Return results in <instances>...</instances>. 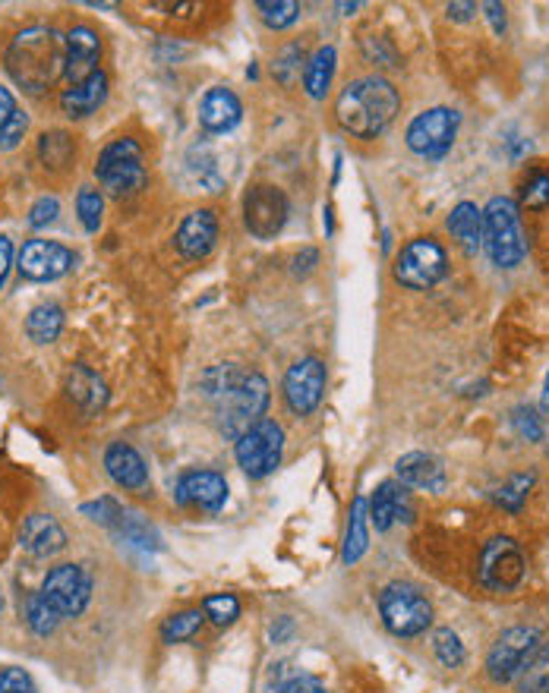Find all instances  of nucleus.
<instances>
[{
    "instance_id": "obj_1",
    "label": "nucleus",
    "mask_w": 549,
    "mask_h": 693,
    "mask_svg": "<svg viewBox=\"0 0 549 693\" xmlns=\"http://www.w3.org/2000/svg\"><path fill=\"white\" fill-rule=\"evenodd\" d=\"M203 391L215 400L222 429L227 436H244L253 422H260L268 407V381L256 369H241L234 363L215 366L203 376Z\"/></svg>"
},
{
    "instance_id": "obj_2",
    "label": "nucleus",
    "mask_w": 549,
    "mask_h": 693,
    "mask_svg": "<svg viewBox=\"0 0 549 693\" xmlns=\"http://www.w3.org/2000/svg\"><path fill=\"white\" fill-rule=\"evenodd\" d=\"M10 77L29 92H44L67 77V35L58 29L32 26L20 32L7 51Z\"/></svg>"
},
{
    "instance_id": "obj_3",
    "label": "nucleus",
    "mask_w": 549,
    "mask_h": 693,
    "mask_svg": "<svg viewBox=\"0 0 549 693\" xmlns=\"http://www.w3.org/2000/svg\"><path fill=\"white\" fill-rule=\"evenodd\" d=\"M398 108H401V99L392 82L383 77H366V80L350 82L338 95L335 114L350 136L376 139L395 120Z\"/></svg>"
},
{
    "instance_id": "obj_4",
    "label": "nucleus",
    "mask_w": 549,
    "mask_h": 693,
    "mask_svg": "<svg viewBox=\"0 0 549 693\" xmlns=\"http://www.w3.org/2000/svg\"><path fill=\"white\" fill-rule=\"evenodd\" d=\"M484 243H487L492 265H499V268L521 265V258L528 253V243H525V234H521L518 205L511 198H489V205L484 208Z\"/></svg>"
},
{
    "instance_id": "obj_5",
    "label": "nucleus",
    "mask_w": 549,
    "mask_h": 693,
    "mask_svg": "<svg viewBox=\"0 0 549 693\" xmlns=\"http://www.w3.org/2000/svg\"><path fill=\"white\" fill-rule=\"evenodd\" d=\"M549 655V646L540 640L537 628H511L492 643L487 655V672L496 684H509L521 672L540 665Z\"/></svg>"
},
{
    "instance_id": "obj_6",
    "label": "nucleus",
    "mask_w": 549,
    "mask_h": 693,
    "mask_svg": "<svg viewBox=\"0 0 549 693\" xmlns=\"http://www.w3.org/2000/svg\"><path fill=\"white\" fill-rule=\"evenodd\" d=\"M95 177L102 183V190L108 196L123 198L140 193L145 186V161L143 149L136 139H114L102 155H99V164H95Z\"/></svg>"
},
{
    "instance_id": "obj_7",
    "label": "nucleus",
    "mask_w": 549,
    "mask_h": 693,
    "mask_svg": "<svg viewBox=\"0 0 549 693\" xmlns=\"http://www.w3.org/2000/svg\"><path fill=\"white\" fill-rule=\"evenodd\" d=\"M379 614L395 636H420L433 624V605L414 583H388L379 593Z\"/></svg>"
},
{
    "instance_id": "obj_8",
    "label": "nucleus",
    "mask_w": 549,
    "mask_h": 693,
    "mask_svg": "<svg viewBox=\"0 0 549 693\" xmlns=\"http://www.w3.org/2000/svg\"><path fill=\"white\" fill-rule=\"evenodd\" d=\"M234 455H237L241 470L253 479L275 473V467L282 463V455H285V429L275 419H260L246 429L244 436H237Z\"/></svg>"
},
{
    "instance_id": "obj_9",
    "label": "nucleus",
    "mask_w": 549,
    "mask_h": 693,
    "mask_svg": "<svg viewBox=\"0 0 549 693\" xmlns=\"http://www.w3.org/2000/svg\"><path fill=\"white\" fill-rule=\"evenodd\" d=\"M448 272L446 249L433 237H417L407 243L395 262V281L410 291H429L436 287Z\"/></svg>"
},
{
    "instance_id": "obj_10",
    "label": "nucleus",
    "mask_w": 549,
    "mask_h": 693,
    "mask_svg": "<svg viewBox=\"0 0 549 693\" xmlns=\"http://www.w3.org/2000/svg\"><path fill=\"white\" fill-rule=\"evenodd\" d=\"M528 571V561L525 552L518 549V542L509 536H496L489 539L480 552V564H477V574L480 583L492 590V593H511L515 587H521Z\"/></svg>"
},
{
    "instance_id": "obj_11",
    "label": "nucleus",
    "mask_w": 549,
    "mask_h": 693,
    "mask_svg": "<svg viewBox=\"0 0 549 693\" xmlns=\"http://www.w3.org/2000/svg\"><path fill=\"white\" fill-rule=\"evenodd\" d=\"M458 123H461V118L451 108H433V111L417 114V118L410 120V126H407L410 152L420 155V159H443L448 149L455 145Z\"/></svg>"
},
{
    "instance_id": "obj_12",
    "label": "nucleus",
    "mask_w": 549,
    "mask_h": 693,
    "mask_svg": "<svg viewBox=\"0 0 549 693\" xmlns=\"http://www.w3.org/2000/svg\"><path fill=\"white\" fill-rule=\"evenodd\" d=\"M39 593L61 618H77L85 612L92 599V577L85 574L80 564H58L41 580Z\"/></svg>"
},
{
    "instance_id": "obj_13",
    "label": "nucleus",
    "mask_w": 549,
    "mask_h": 693,
    "mask_svg": "<svg viewBox=\"0 0 549 693\" xmlns=\"http://www.w3.org/2000/svg\"><path fill=\"white\" fill-rule=\"evenodd\" d=\"M287 196L278 186H253L244 198V224L256 240H272L285 227Z\"/></svg>"
},
{
    "instance_id": "obj_14",
    "label": "nucleus",
    "mask_w": 549,
    "mask_h": 693,
    "mask_svg": "<svg viewBox=\"0 0 549 693\" xmlns=\"http://www.w3.org/2000/svg\"><path fill=\"white\" fill-rule=\"evenodd\" d=\"M326 395V366L316 357L297 359L285 376V400L291 414L309 416Z\"/></svg>"
},
{
    "instance_id": "obj_15",
    "label": "nucleus",
    "mask_w": 549,
    "mask_h": 693,
    "mask_svg": "<svg viewBox=\"0 0 549 693\" xmlns=\"http://www.w3.org/2000/svg\"><path fill=\"white\" fill-rule=\"evenodd\" d=\"M17 268H20L22 277L39 281V284L58 281L73 268V253L61 243H54V240H29L22 246Z\"/></svg>"
},
{
    "instance_id": "obj_16",
    "label": "nucleus",
    "mask_w": 549,
    "mask_h": 693,
    "mask_svg": "<svg viewBox=\"0 0 549 693\" xmlns=\"http://www.w3.org/2000/svg\"><path fill=\"white\" fill-rule=\"evenodd\" d=\"M215 243H218V218H215V212H209V208L190 212V215L181 221L177 234H174L177 253H181L183 258H190V262H200V258L209 256V253L215 249Z\"/></svg>"
},
{
    "instance_id": "obj_17",
    "label": "nucleus",
    "mask_w": 549,
    "mask_h": 693,
    "mask_svg": "<svg viewBox=\"0 0 549 693\" xmlns=\"http://www.w3.org/2000/svg\"><path fill=\"white\" fill-rule=\"evenodd\" d=\"M177 501L200 508V511H222L224 501H227V482H224V476L212 473V470L183 473L177 482Z\"/></svg>"
},
{
    "instance_id": "obj_18",
    "label": "nucleus",
    "mask_w": 549,
    "mask_h": 693,
    "mask_svg": "<svg viewBox=\"0 0 549 693\" xmlns=\"http://www.w3.org/2000/svg\"><path fill=\"white\" fill-rule=\"evenodd\" d=\"M99 58H102V41L95 35V29L77 26L67 32V80L73 85L99 73Z\"/></svg>"
},
{
    "instance_id": "obj_19",
    "label": "nucleus",
    "mask_w": 549,
    "mask_h": 693,
    "mask_svg": "<svg viewBox=\"0 0 549 693\" xmlns=\"http://www.w3.org/2000/svg\"><path fill=\"white\" fill-rule=\"evenodd\" d=\"M104 470L118 486L130 489V492H140L149 486V467H145L143 455L136 448L123 445V441H114L104 451Z\"/></svg>"
},
{
    "instance_id": "obj_20",
    "label": "nucleus",
    "mask_w": 549,
    "mask_h": 693,
    "mask_svg": "<svg viewBox=\"0 0 549 693\" xmlns=\"http://www.w3.org/2000/svg\"><path fill=\"white\" fill-rule=\"evenodd\" d=\"M20 546L35 558H51L67 546V533L51 514H32L26 517V523H22Z\"/></svg>"
},
{
    "instance_id": "obj_21",
    "label": "nucleus",
    "mask_w": 549,
    "mask_h": 693,
    "mask_svg": "<svg viewBox=\"0 0 549 693\" xmlns=\"http://www.w3.org/2000/svg\"><path fill=\"white\" fill-rule=\"evenodd\" d=\"M395 470H398L401 486L427 489V492H443L446 489V467L433 455H424V451L405 455L395 463Z\"/></svg>"
},
{
    "instance_id": "obj_22",
    "label": "nucleus",
    "mask_w": 549,
    "mask_h": 693,
    "mask_svg": "<svg viewBox=\"0 0 549 693\" xmlns=\"http://www.w3.org/2000/svg\"><path fill=\"white\" fill-rule=\"evenodd\" d=\"M241 101L231 89H209L200 104V123H203L209 133H227L241 123Z\"/></svg>"
},
{
    "instance_id": "obj_23",
    "label": "nucleus",
    "mask_w": 549,
    "mask_h": 693,
    "mask_svg": "<svg viewBox=\"0 0 549 693\" xmlns=\"http://www.w3.org/2000/svg\"><path fill=\"white\" fill-rule=\"evenodd\" d=\"M410 496H407V489L401 482H383L379 489H376V496L369 501V517H373V523H376V530L379 533H386L392 523H398V520H410Z\"/></svg>"
},
{
    "instance_id": "obj_24",
    "label": "nucleus",
    "mask_w": 549,
    "mask_h": 693,
    "mask_svg": "<svg viewBox=\"0 0 549 693\" xmlns=\"http://www.w3.org/2000/svg\"><path fill=\"white\" fill-rule=\"evenodd\" d=\"M108 99V77L102 70L92 73L89 80L77 82L70 89H63L61 95V108L67 118H89L92 111H99Z\"/></svg>"
},
{
    "instance_id": "obj_25",
    "label": "nucleus",
    "mask_w": 549,
    "mask_h": 693,
    "mask_svg": "<svg viewBox=\"0 0 549 693\" xmlns=\"http://www.w3.org/2000/svg\"><path fill=\"white\" fill-rule=\"evenodd\" d=\"M67 395H70V400L80 407L82 414H99L108 404V385L89 366H73L70 376H67Z\"/></svg>"
},
{
    "instance_id": "obj_26",
    "label": "nucleus",
    "mask_w": 549,
    "mask_h": 693,
    "mask_svg": "<svg viewBox=\"0 0 549 693\" xmlns=\"http://www.w3.org/2000/svg\"><path fill=\"white\" fill-rule=\"evenodd\" d=\"M448 231L458 240V246L474 256L484 243V212L474 202H458L448 215Z\"/></svg>"
},
{
    "instance_id": "obj_27",
    "label": "nucleus",
    "mask_w": 549,
    "mask_h": 693,
    "mask_svg": "<svg viewBox=\"0 0 549 693\" xmlns=\"http://www.w3.org/2000/svg\"><path fill=\"white\" fill-rule=\"evenodd\" d=\"M335 48H319L304 70V89L309 99H326L332 77H335Z\"/></svg>"
},
{
    "instance_id": "obj_28",
    "label": "nucleus",
    "mask_w": 549,
    "mask_h": 693,
    "mask_svg": "<svg viewBox=\"0 0 549 693\" xmlns=\"http://www.w3.org/2000/svg\"><path fill=\"white\" fill-rule=\"evenodd\" d=\"M63 332V309L58 303H41L26 318V335L35 344H51Z\"/></svg>"
},
{
    "instance_id": "obj_29",
    "label": "nucleus",
    "mask_w": 549,
    "mask_h": 693,
    "mask_svg": "<svg viewBox=\"0 0 549 693\" xmlns=\"http://www.w3.org/2000/svg\"><path fill=\"white\" fill-rule=\"evenodd\" d=\"M366 542H369V533H366V501L357 498L354 508H350V523H347L345 564H357L360 561V554L366 552Z\"/></svg>"
},
{
    "instance_id": "obj_30",
    "label": "nucleus",
    "mask_w": 549,
    "mask_h": 693,
    "mask_svg": "<svg viewBox=\"0 0 549 693\" xmlns=\"http://www.w3.org/2000/svg\"><path fill=\"white\" fill-rule=\"evenodd\" d=\"M203 621H205V612H200V609L171 614V618L162 624V640L164 643H183V640H193V636L200 634Z\"/></svg>"
},
{
    "instance_id": "obj_31",
    "label": "nucleus",
    "mask_w": 549,
    "mask_h": 693,
    "mask_svg": "<svg viewBox=\"0 0 549 693\" xmlns=\"http://www.w3.org/2000/svg\"><path fill=\"white\" fill-rule=\"evenodd\" d=\"M26 624L32 628V634L39 636H48L58 631V624H61V614L54 612L48 602H44V595L41 593H32L26 599Z\"/></svg>"
},
{
    "instance_id": "obj_32",
    "label": "nucleus",
    "mask_w": 549,
    "mask_h": 693,
    "mask_svg": "<svg viewBox=\"0 0 549 693\" xmlns=\"http://www.w3.org/2000/svg\"><path fill=\"white\" fill-rule=\"evenodd\" d=\"M118 533H121L123 539H130V542H136L140 549H162L159 533H155L152 523H145L140 514H126V511H123V517L118 520Z\"/></svg>"
},
{
    "instance_id": "obj_33",
    "label": "nucleus",
    "mask_w": 549,
    "mask_h": 693,
    "mask_svg": "<svg viewBox=\"0 0 549 693\" xmlns=\"http://www.w3.org/2000/svg\"><path fill=\"white\" fill-rule=\"evenodd\" d=\"M256 10H260L265 26H272V29H287L301 20V3H294V0H260Z\"/></svg>"
},
{
    "instance_id": "obj_34",
    "label": "nucleus",
    "mask_w": 549,
    "mask_h": 693,
    "mask_svg": "<svg viewBox=\"0 0 549 693\" xmlns=\"http://www.w3.org/2000/svg\"><path fill=\"white\" fill-rule=\"evenodd\" d=\"M39 152L41 161L51 164V167H67L73 161V155H77L73 139L67 136V133H44L39 142Z\"/></svg>"
},
{
    "instance_id": "obj_35",
    "label": "nucleus",
    "mask_w": 549,
    "mask_h": 693,
    "mask_svg": "<svg viewBox=\"0 0 549 693\" xmlns=\"http://www.w3.org/2000/svg\"><path fill=\"white\" fill-rule=\"evenodd\" d=\"M433 653H436V659H439L446 669H458V665L465 662V643H461V636L455 634V631L439 628V631L433 634Z\"/></svg>"
},
{
    "instance_id": "obj_36",
    "label": "nucleus",
    "mask_w": 549,
    "mask_h": 693,
    "mask_svg": "<svg viewBox=\"0 0 549 693\" xmlns=\"http://www.w3.org/2000/svg\"><path fill=\"white\" fill-rule=\"evenodd\" d=\"M77 212H80V221L85 231H99L104 215V196L102 190L95 186H82L80 196H77Z\"/></svg>"
},
{
    "instance_id": "obj_37",
    "label": "nucleus",
    "mask_w": 549,
    "mask_h": 693,
    "mask_svg": "<svg viewBox=\"0 0 549 693\" xmlns=\"http://www.w3.org/2000/svg\"><path fill=\"white\" fill-rule=\"evenodd\" d=\"M205 618H212L218 628H227V624H234L237 618H241V602H237V595L231 593H218V595H209L203 605Z\"/></svg>"
},
{
    "instance_id": "obj_38",
    "label": "nucleus",
    "mask_w": 549,
    "mask_h": 693,
    "mask_svg": "<svg viewBox=\"0 0 549 693\" xmlns=\"http://www.w3.org/2000/svg\"><path fill=\"white\" fill-rule=\"evenodd\" d=\"M530 486H533V476H511L509 482L496 492V505H502L506 511H521L525 498H528Z\"/></svg>"
},
{
    "instance_id": "obj_39",
    "label": "nucleus",
    "mask_w": 549,
    "mask_h": 693,
    "mask_svg": "<svg viewBox=\"0 0 549 693\" xmlns=\"http://www.w3.org/2000/svg\"><path fill=\"white\" fill-rule=\"evenodd\" d=\"M521 202L528 208H543V205H549V171H533L521 183Z\"/></svg>"
},
{
    "instance_id": "obj_40",
    "label": "nucleus",
    "mask_w": 549,
    "mask_h": 693,
    "mask_svg": "<svg viewBox=\"0 0 549 693\" xmlns=\"http://www.w3.org/2000/svg\"><path fill=\"white\" fill-rule=\"evenodd\" d=\"M82 514L95 523H104V527H118V520L123 517V508L114 501V498H99L92 505H82Z\"/></svg>"
},
{
    "instance_id": "obj_41",
    "label": "nucleus",
    "mask_w": 549,
    "mask_h": 693,
    "mask_svg": "<svg viewBox=\"0 0 549 693\" xmlns=\"http://www.w3.org/2000/svg\"><path fill=\"white\" fill-rule=\"evenodd\" d=\"M511 426H515L518 436L528 438V441H540L543 438V422H540V416L533 414L530 407H515L511 410Z\"/></svg>"
},
{
    "instance_id": "obj_42",
    "label": "nucleus",
    "mask_w": 549,
    "mask_h": 693,
    "mask_svg": "<svg viewBox=\"0 0 549 693\" xmlns=\"http://www.w3.org/2000/svg\"><path fill=\"white\" fill-rule=\"evenodd\" d=\"M26 130H29V114L17 108V111L10 114V120L0 126V149H7V152L17 149L22 142V136H26Z\"/></svg>"
},
{
    "instance_id": "obj_43",
    "label": "nucleus",
    "mask_w": 549,
    "mask_h": 693,
    "mask_svg": "<svg viewBox=\"0 0 549 693\" xmlns=\"http://www.w3.org/2000/svg\"><path fill=\"white\" fill-rule=\"evenodd\" d=\"M58 215H61V202H58L54 196H41L39 202L29 208V227L41 231V227L54 224V221H58Z\"/></svg>"
},
{
    "instance_id": "obj_44",
    "label": "nucleus",
    "mask_w": 549,
    "mask_h": 693,
    "mask_svg": "<svg viewBox=\"0 0 549 693\" xmlns=\"http://www.w3.org/2000/svg\"><path fill=\"white\" fill-rule=\"evenodd\" d=\"M0 693H39V691H35V681L29 677V672L7 665V669H0Z\"/></svg>"
},
{
    "instance_id": "obj_45",
    "label": "nucleus",
    "mask_w": 549,
    "mask_h": 693,
    "mask_svg": "<svg viewBox=\"0 0 549 693\" xmlns=\"http://www.w3.org/2000/svg\"><path fill=\"white\" fill-rule=\"evenodd\" d=\"M278 693H328V691L319 677H309V674H304V677H294V681H287L285 687H282Z\"/></svg>"
},
{
    "instance_id": "obj_46",
    "label": "nucleus",
    "mask_w": 549,
    "mask_h": 693,
    "mask_svg": "<svg viewBox=\"0 0 549 693\" xmlns=\"http://www.w3.org/2000/svg\"><path fill=\"white\" fill-rule=\"evenodd\" d=\"M10 268H13V243L10 237H0V287L7 284Z\"/></svg>"
},
{
    "instance_id": "obj_47",
    "label": "nucleus",
    "mask_w": 549,
    "mask_h": 693,
    "mask_svg": "<svg viewBox=\"0 0 549 693\" xmlns=\"http://www.w3.org/2000/svg\"><path fill=\"white\" fill-rule=\"evenodd\" d=\"M13 111H17V99L10 95V89H3V85H0V126L10 120Z\"/></svg>"
},
{
    "instance_id": "obj_48",
    "label": "nucleus",
    "mask_w": 549,
    "mask_h": 693,
    "mask_svg": "<svg viewBox=\"0 0 549 693\" xmlns=\"http://www.w3.org/2000/svg\"><path fill=\"white\" fill-rule=\"evenodd\" d=\"M484 10H487L492 29H496V32H502V29H506V7H502V3H487Z\"/></svg>"
},
{
    "instance_id": "obj_49",
    "label": "nucleus",
    "mask_w": 549,
    "mask_h": 693,
    "mask_svg": "<svg viewBox=\"0 0 549 693\" xmlns=\"http://www.w3.org/2000/svg\"><path fill=\"white\" fill-rule=\"evenodd\" d=\"M477 13V3H448V17L458 22L470 20Z\"/></svg>"
},
{
    "instance_id": "obj_50",
    "label": "nucleus",
    "mask_w": 549,
    "mask_h": 693,
    "mask_svg": "<svg viewBox=\"0 0 549 693\" xmlns=\"http://www.w3.org/2000/svg\"><path fill=\"white\" fill-rule=\"evenodd\" d=\"M540 407H543V414L549 416V376H547V381H543V397H540Z\"/></svg>"
},
{
    "instance_id": "obj_51",
    "label": "nucleus",
    "mask_w": 549,
    "mask_h": 693,
    "mask_svg": "<svg viewBox=\"0 0 549 693\" xmlns=\"http://www.w3.org/2000/svg\"><path fill=\"white\" fill-rule=\"evenodd\" d=\"M549 691V677L547 681H540V684H533V687H528L525 693H547Z\"/></svg>"
},
{
    "instance_id": "obj_52",
    "label": "nucleus",
    "mask_w": 549,
    "mask_h": 693,
    "mask_svg": "<svg viewBox=\"0 0 549 693\" xmlns=\"http://www.w3.org/2000/svg\"><path fill=\"white\" fill-rule=\"evenodd\" d=\"M547 693H549V691H547Z\"/></svg>"
}]
</instances>
